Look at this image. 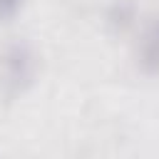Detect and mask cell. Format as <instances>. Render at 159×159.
<instances>
[{"label": "cell", "mask_w": 159, "mask_h": 159, "mask_svg": "<svg viewBox=\"0 0 159 159\" xmlns=\"http://www.w3.org/2000/svg\"><path fill=\"white\" fill-rule=\"evenodd\" d=\"M22 0H0V20H10L20 10Z\"/></svg>", "instance_id": "obj_3"}, {"label": "cell", "mask_w": 159, "mask_h": 159, "mask_svg": "<svg viewBox=\"0 0 159 159\" xmlns=\"http://www.w3.org/2000/svg\"><path fill=\"white\" fill-rule=\"evenodd\" d=\"M137 57H139V67L147 75H159V15L144 27Z\"/></svg>", "instance_id": "obj_2"}, {"label": "cell", "mask_w": 159, "mask_h": 159, "mask_svg": "<svg viewBox=\"0 0 159 159\" xmlns=\"http://www.w3.org/2000/svg\"><path fill=\"white\" fill-rule=\"evenodd\" d=\"M35 77V55L32 47L22 40L10 42L0 55V84L5 92H22Z\"/></svg>", "instance_id": "obj_1"}]
</instances>
